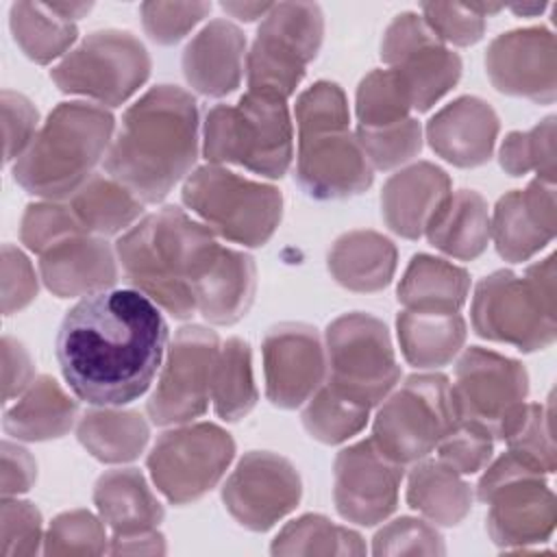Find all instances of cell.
I'll list each match as a JSON object with an SVG mask.
<instances>
[{
	"mask_svg": "<svg viewBox=\"0 0 557 557\" xmlns=\"http://www.w3.org/2000/svg\"><path fill=\"white\" fill-rule=\"evenodd\" d=\"M168 346V324L137 289H107L74 305L57 335V359L72 392L98 407H120L152 383Z\"/></svg>",
	"mask_w": 557,
	"mask_h": 557,
	"instance_id": "6da1fadb",
	"label": "cell"
},
{
	"mask_svg": "<svg viewBox=\"0 0 557 557\" xmlns=\"http://www.w3.org/2000/svg\"><path fill=\"white\" fill-rule=\"evenodd\" d=\"M257 292V265L250 255L220 248L215 261L194 287L196 311L213 324L242 320Z\"/></svg>",
	"mask_w": 557,
	"mask_h": 557,
	"instance_id": "4316f807",
	"label": "cell"
},
{
	"mask_svg": "<svg viewBox=\"0 0 557 557\" xmlns=\"http://www.w3.org/2000/svg\"><path fill=\"white\" fill-rule=\"evenodd\" d=\"M220 348L215 331L198 324L176 331L165 350L157 387L146 405L154 424H185L207 411Z\"/></svg>",
	"mask_w": 557,
	"mask_h": 557,
	"instance_id": "9a60e30c",
	"label": "cell"
},
{
	"mask_svg": "<svg viewBox=\"0 0 557 557\" xmlns=\"http://www.w3.org/2000/svg\"><path fill=\"white\" fill-rule=\"evenodd\" d=\"M233 457L235 442L222 426L185 422L154 442L146 463L157 490L170 503L187 505L218 485Z\"/></svg>",
	"mask_w": 557,
	"mask_h": 557,
	"instance_id": "4fadbf2b",
	"label": "cell"
},
{
	"mask_svg": "<svg viewBox=\"0 0 557 557\" xmlns=\"http://www.w3.org/2000/svg\"><path fill=\"white\" fill-rule=\"evenodd\" d=\"M44 540L41 513L28 500L4 496L2 522H0V555L22 557L35 555Z\"/></svg>",
	"mask_w": 557,
	"mask_h": 557,
	"instance_id": "f907efd6",
	"label": "cell"
},
{
	"mask_svg": "<svg viewBox=\"0 0 557 557\" xmlns=\"http://www.w3.org/2000/svg\"><path fill=\"white\" fill-rule=\"evenodd\" d=\"M244 33L226 20H211L185 48V81L200 94L222 98L235 91L244 74Z\"/></svg>",
	"mask_w": 557,
	"mask_h": 557,
	"instance_id": "484cf974",
	"label": "cell"
},
{
	"mask_svg": "<svg viewBox=\"0 0 557 557\" xmlns=\"http://www.w3.org/2000/svg\"><path fill=\"white\" fill-rule=\"evenodd\" d=\"M470 292V274L440 257L416 255L400 283L398 302L405 309L459 311Z\"/></svg>",
	"mask_w": 557,
	"mask_h": 557,
	"instance_id": "e575fe53",
	"label": "cell"
},
{
	"mask_svg": "<svg viewBox=\"0 0 557 557\" xmlns=\"http://www.w3.org/2000/svg\"><path fill=\"white\" fill-rule=\"evenodd\" d=\"M141 22L150 39L170 46L183 39L209 11V2H144Z\"/></svg>",
	"mask_w": 557,
	"mask_h": 557,
	"instance_id": "816d5d0a",
	"label": "cell"
},
{
	"mask_svg": "<svg viewBox=\"0 0 557 557\" xmlns=\"http://www.w3.org/2000/svg\"><path fill=\"white\" fill-rule=\"evenodd\" d=\"M407 503L426 520L455 527L472 509V490L457 470L440 459H420L409 472Z\"/></svg>",
	"mask_w": 557,
	"mask_h": 557,
	"instance_id": "d6a6232c",
	"label": "cell"
},
{
	"mask_svg": "<svg viewBox=\"0 0 557 557\" xmlns=\"http://www.w3.org/2000/svg\"><path fill=\"white\" fill-rule=\"evenodd\" d=\"M37 296V276L26 255L11 244L2 246V311L11 315Z\"/></svg>",
	"mask_w": 557,
	"mask_h": 557,
	"instance_id": "11a10c76",
	"label": "cell"
},
{
	"mask_svg": "<svg viewBox=\"0 0 557 557\" xmlns=\"http://www.w3.org/2000/svg\"><path fill=\"white\" fill-rule=\"evenodd\" d=\"M183 202L213 233L248 248L263 246L283 215V194L274 185L213 163L196 168L185 178Z\"/></svg>",
	"mask_w": 557,
	"mask_h": 557,
	"instance_id": "52a82bcc",
	"label": "cell"
},
{
	"mask_svg": "<svg viewBox=\"0 0 557 557\" xmlns=\"http://www.w3.org/2000/svg\"><path fill=\"white\" fill-rule=\"evenodd\" d=\"M211 400L215 413L226 422L242 420L257 405L259 392L252 379L248 342L231 337L220 348L211 381Z\"/></svg>",
	"mask_w": 557,
	"mask_h": 557,
	"instance_id": "74e56055",
	"label": "cell"
},
{
	"mask_svg": "<svg viewBox=\"0 0 557 557\" xmlns=\"http://www.w3.org/2000/svg\"><path fill=\"white\" fill-rule=\"evenodd\" d=\"M403 468L385 457L372 437L339 450L333 470L337 513L361 527L383 522L398 505Z\"/></svg>",
	"mask_w": 557,
	"mask_h": 557,
	"instance_id": "ac0fdd59",
	"label": "cell"
},
{
	"mask_svg": "<svg viewBox=\"0 0 557 557\" xmlns=\"http://www.w3.org/2000/svg\"><path fill=\"white\" fill-rule=\"evenodd\" d=\"M424 235L448 257L472 261L490 242V211L474 189L450 191L431 218Z\"/></svg>",
	"mask_w": 557,
	"mask_h": 557,
	"instance_id": "f1b7e54d",
	"label": "cell"
},
{
	"mask_svg": "<svg viewBox=\"0 0 557 557\" xmlns=\"http://www.w3.org/2000/svg\"><path fill=\"white\" fill-rule=\"evenodd\" d=\"M39 272L46 287L59 298L107 292L117 281L111 246L89 233L72 235L48 248L39 259Z\"/></svg>",
	"mask_w": 557,
	"mask_h": 557,
	"instance_id": "cb8c5ba5",
	"label": "cell"
},
{
	"mask_svg": "<svg viewBox=\"0 0 557 557\" xmlns=\"http://www.w3.org/2000/svg\"><path fill=\"white\" fill-rule=\"evenodd\" d=\"M411 111L409 96L398 78L389 70H372L357 87V117L359 126L381 128L407 120Z\"/></svg>",
	"mask_w": 557,
	"mask_h": 557,
	"instance_id": "7bdbcfd3",
	"label": "cell"
},
{
	"mask_svg": "<svg viewBox=\"0 0 557 557\" xmlns=\"http://www.w3.org/2000/svg\"><path fill=\"white\" fill-rule=\"evenodd\" d=\"M2 128H4V161L20 159L37 135V109L15 91L4 89L0 96Z\"/></svg>",
	"mask_w": 557,
	"mask_h": 557,
	"instance_id": "db71d44e",
	"label": "cell"
},
{
	"mask_svg": "<svg viewBox=\"0 0 557 557\" xmlns=\"http://www.w3.org/2000/svg\"><path fill=\"white\" fill-rule=\"evenodd\" d=\"M448 194V174L429 161H418L385 181L381 191L383 220L396 235L418 239Z\"/></svg>",
	"mask_w": 557,
	"mask_h": 557,
	"instance_id": "d4e9b609",
	"label": "cell"
},
{
	"mask_svg": "<svg viewBox=\"0 0 557 557\" xmlns=\"http://www.w3.org/2000/svg\"><path fill=\"white\" fill-rule=\"evenodd\" d=\"M450 394L459 420L505 440L527 403L529 374L520 361L472 346L457 361Z\"/></svg>",
	"mask_w": 557,
	"mask_h": 557,
	"instance_id": "5bb4252c",
	"label": "cell"
},
{
	"mask_svg": "<svg viewBox=\"0 0 557 557\" xmlns=\"http://www.w3.org/2000/svg\"><path fill=\"white\" fill-rule=\"evenodd\" d=\"M50 9L72 22V20H78L81 15H85L91 9V2H52Z\"/></svg>",
	"mask_w": 557,
	"mask_h": 557,
	"instance_id": "94428289",
	"label": "cell"
},
{
	"mask_svg": "<svg viewBox=\"0 0 557 557\" xmlns=\"http://www.w3.org/2000/svg\"><path fill=\"white\" fill-rule=\"evenodd\" d=\"M370 416V407L346 398L322 383L302 411V424L322 444H342L357 435Z\"/></svg>",
	"mask_w": 557,
	"mask_h": 557,
	"instance_id": "ab89813d",
	"label": "cell"
},
{
	"mask_svg": "<svg viewBox=\"0 0 557 557\" xmlns=\"http://www.w3.org/2000/svg\"><path fill=\"white\" fill-rule=\"evenodd\" d=\"M115 128L104 107L87 102L57 104L30 146L13 165L15 183L44 200L70 198L109 152Z\"/></svg>",
	"mask_w": 557,
	"mask_h": 557,
	"instance_id": "277c9868",
	"label": "cell"
},
{
	"mask_svg": "<svg viewBox=\"0 0 557 557\" xmlns=\"http://www.w3.org/2000/svg\"><path fill=\"white\" fill-rule=\"evenodd\" d=\"M544 2H540V4H516V7H511V11L513 13H518V15H537V13H542L544 11Z\"/></svg>",
	"mask_w": 557,
	"mask_h": 557,
	"instance_id": "6125c7cd",
	"label": "cell"
},
{
	"mask_svg": "<svg viewBox=\"0 0 557 557\" xmlns=\"http://www.w3.org/2000/svg\"><path fill=\"white\" fill-rule=\"evenodd\" d=\"M302 496L300 474L289 459L268 453H246L222 487L226 511L250 531H268L296 509Z\"/></svg>",
	"mask_w": 557,
	"mask_h": 557,
	"instance_id": "e0dca14e",
	"label": "cell"
},
{
	"mask_svg": "<svg viewBox=\"0 0 557 557\" xmlns=\"http://www.w3.org/2000/svg\"><path fill=\"white\" fill-rule=\"evenodd\" d=\"M202 152L209 163H235L268 178H281L294 157V126L287 100L248 89L237 104L207 111Z\"/></svg>",
	"mask_w": 557,
	"mask_h": 557,
	"instance_id": "8992f818",
	"label": "cell"
},
{
	"mask_svg": "<svg viewBox=\"0 0 557 557\" xmlns=\"http://www.w3.org/2000/svg\"><path fill=\"white\" fill-rule=\"evenodd\" d=\"M70 209L89 235L126 231L144 211V202L111 176L91 174L72 196Z\"/></svg>",
	"mask_w": 557,
	"mask_h": 557,
	"instance_id": "d590c367",
	"label": "cell"
},
{
	"mask_svg": "<svg viewBox=\"0 0 557 557\" xmlns=\"http://www.w3.org/2000/svg\"><path fill=\"white\" fill-rule=\"evenodd\" d=\"M329 272L350 292H379L396 272L398 250L392 239L376 231H350L335 239L329 250Z\"/></svg>",
	"mask_w": 557,
	"mask_h": 557,
	"instance_id": "83f0119b",
	"label": "cell"
},
{
	"mask_svg": "<svg viewBox=\"0 0 557 557\" xmlns=\"http://www.w3.org/2000/svg\"><path fill=\"white\" fill-rule=\"evenodd\" d=\"M374 178L363 148L350 128L298 137L296 181L315 200H344L363 194Z\"/></svg>",
	"mask_w": 557,
	"mask_h": 557,
	"instance_id": "44dd1931",
	"label": "cell"
},
{
	"mask_svg": "<svg viewBox=\"0 0 557 557\" xmlns=\"http://www.w3.org/2000/svg\"><path fill=\"white\" fill-rule=\"evenodd\" d=\"M470 318L476 335L485 339L522 352L548 348L557 337L555 255L529 265L522 276L496 270L479 281Z\"/></svg>",
	"mask_w": 557,
	"mask_h": 557,
	"instance_id": "5b68a950",
	"label": "cell"
},
{
	"mask_svg": "<svg viewBox=\"0 0 557 557\" xmlns=\"http://www.w3.org/2000/svg\"><path fill=\"white\" fill-rule=\"evenodd\" d=\"M492 85L509 96L550 104L557 96V44L544 26L498 35L485 52Z\"/></svg>",
	"mask_w": 557,
	"mask_h": 557,
	"instance_id": "ffe728a7",
	"label": "cell"
},
{
	"mask_svg": "<svg viewBox=\"0 0 557 557\" xmlns=\"http://www.w3.org/2000/svg\"><path fill=\"white\" fill-rule=\"evenodd\" d=\"M33 361L26 348L13 339L2 337V383H4V400L22 394L33 383Z\"/></svg>",
	"mask_w": 557,
	"mask_h": 557,
	"instance_id": "6f0895ef",
	"label": "cell"
},
{
	"mask_svg": "<svg viewBox=\"0 0 557 557\" xmlns=\"http://www.w3.org/2000/svg\"><path fill=\"white\" fill-rule=\"evenodd\" d=\"M326 385L346 398L374 407L396 387L400 366L387 326L361 311L335 318L326 329Z\"/></svg>",
	"mask_w": 557,
	"mask_h": 557,
	"instance_id": "30bf717a",
	"label": "cell"
},
{
	"mask_svg": "<svg viewBox=\"0 0 557 557\" xmlns=\"http://www.w3.org/2000/svg\"><path fill=\"white\" fill-rule=\"evenodd\" d=\"M76 437L98 461L124 463L144 453L150 429L139 411L100 407L83 413L76 426Z\"/></svg>",
	"mask_w": 557,
	"mask_h": 557,
	"instance_id": "836d02e7",
	"label": "cell"
},
{
	"mask_svg": "<svg viewBox=\"0 0 557 557\" xmlns=\"http://www.w3.org/2000/svg\"><path fill=\"white\" fill-rule=\"evenodd\" d=\"M398 344L416 368L450 363L466 342V320L459 311L405 309L396 318Z\"/></svg>",
	"mask_w": 557,
	"mask_h": 557,
	"instance_id": "f546056e",
	"label": "cell"
},
{
	"mask_svg": "<svg viewBox=\"0 0 557 557\" xmlns=\"http://www.w3.org/2000/svg\"><path fill=\"white\" fill-rule=\"evenodd\" d=\"M13 39L39 65L61 57L76 41V24L61 17L46 2H15L9 13Z\"/></svg>",
	"mask_w": 557,
	"mask_h": 557,
	"instance_id": "8d00e7d4",
	"label": "cell"
},
{
	"mask_svg": "<svg viewBox=\"0 0 557 557\" xmlns=\"http://www.w3.org/2000/svg\"><path fill=\"white\" fill-rule=\"evenodd\" d=\"M498 128V115L485 100L461 96L429 120L426 139L444 161L457 168H476L490 161Z\"/></svg>",
	"mask_w": 557,
	"mask_h": 557,
	"instance_id": "603a6c76",
	"label": "cell"
},
{
	"mask_svg": "<svg viewBox=\"0 0 557 557\" xmlns=\"http://www.w3.org/2000/svg\"><path fill=\"white\" fill-rule=\"evenodd\" d=\"M422 20L442 44L472 46L485 33V17L463 2H422Z\"/></svg>",
	"mask_w": 557,
	"mask_h": 557,
	"instance_id": "f5cc1de1",
	"label": "cell"
},
{
	"mask_svg": "<svg viewBox=\"0 0 557 557\" xmlns=\"http://www.w3.org/2000/svg\"><path fill=\"white\" fill-rule=\"evenodd\" d=\"M78 233H85V231L78 224L70 205L54 202V200L28 205L20 224L22 244H26L28 250L39 255H44L54 244Z\"/></svg>",
	"mask_w": 557,
	"mask_h": 557,
	"instance_id": "7dc6e473",
	"label": "cell"
},
{
	"mask_svg": "<svg viewBox=\"0 0 557 557\" xmlns=\"http://www.w3.org/2000/svg\"><path fill=\"white\" fill-rule=\"evenodd\" d=\"M509 453L542 474H553L557 468L553 442V403H524L513 426L505 435Z\"/></svg>",
	"mask_w": 557,
	"mask_h": 557,
	"instance_id": "b9f144b4",
	"label": "cell"
},
{
	"mask_svg": "<svg viewBox=\"0 0 557 557\" xmlns=\"http://www.w3.org/2000/svg\"><path fill=\"white\" fill-rule=\"evenodd\" d=\"M215 233L178 207H163L115 244L126 281L174 318L196 311L194 287L220 252Z\"/></svg>",
	"mask_w": 557,
	"mask_h": 557,
	"instance_id": "3957f363",
	"label": "cell"
},
{
	"mask_svg": "<svg viewBox=\"0 0 557 557\" xmlns=\"http://www.w3.org/2000/svg\"><path fill=\"white\" fill-rule=\"evenodd\" d=\"M94 503L100 518L113 533H139L157 529L163 520V505L135 468L109 470L94 487Z\"/></svg>",
	"mask_w": 557,
	"mask_h": 557,
	"instance_id": "1f68e13d",
	"label": "cell"
},
{
	"mask_svg": "<svg viewBox=\"0 0 557 557\" xmlns=\"http://www.w3.org/2000/svg\"><path fill=\"white\" fill-rule=\"evenodd\" d=\"M450 383L444 374H411L383 398L372 426V442L392 461L407 466L424 459L455 426Z\"/></svg>",
	"mask_w": 557,
	"mask_h": 557,
	"instance_id": "9c48e42d",
	"label": "cell"
},
{
	"mask_svg": "<svg viewBox=\"0 0 557 557\" xmlns=\"http://www.w3.org/2000/svg\"><path fill=\"white\" fill-rule=\"evenodd\" d=\"M198 159V104L176 85L148 89L122 117L104 170L141 202H161Z\"/></svg>",
	"mask_w": 557,
	"mask_h": 557,
	"instance_id": "7a4b0ae2",
	"label": "cell"
},
{
	"mask_svg": "<svg viewBox=\"0 0 557 557\" xmlns=\"http://www.w3.org/2000/svg\"><path fill=\"white\" fill-rule=\"evenodd\" d=\"M270 550L272 555H363L366 544L357 531L307 513L287 522Z\"/></svg>",
	"mask_w": 557,
	"mask_h": 557,
	"instance_id": "f35d334b",
	"label": "cell"
},
{
	"mask_svg": "<svg viewBox=\"0 0 557 557\" xmlns=\"http://www.w3.org/2000/svg\"><path fill=\"white\" fill-rule=\"evenodd\" d=\"M150 76L146 46L126 30L87 35L50 72L63 94H78L102 104L126 102Z\"/></svg>",
	"mask_w": 557,
	"mask_h": 557,
	"instance_id": "7c38bea8",
	"label": "cell"
},
{
	"mask_svg": "<svg viewBox=\"0 0 557 557\" xmlns=\"http://www.w3.org/2000/svg\"><path fill=\"white\" fill-rule=\"evenodd\" d=\"M37 479V463L33 455L11 442L2 444V494L17 496L33 487Z\"/></svg>",
	"mask_w": 557,
	"mask_h": 557,
	"instance_id": "9f6ffc18",
	"label": "cell"
},
{
	"mask_svg": "<svg viewBox=\"0 0 557 557\" xmlns=\"http://www.w3.org/2000/svg\"><path fill=\"white\" fill-rule=\"evenodd\" d=\"M381 59L398 74L411 109L426 111L461 76V59L416 13L396 15L383 33Z\"/></svg>",
	"mask_w": 557,
	"mask_h": 557,
	"instance_id": "2e32d148",
	"label": "cell"
},
{
	"mask_svg": "<svg viewBox=\"0 0 557 557\" xmlns=\"http://www.w3.org/2000/svg\"><path fill=\"white\" fill-rule=\"evenodd\" d=\"M78 405L52 376H37L22 398L4 411L2 426L24 442L63 437L76 422Z\"/></svg>",
	"mask_w": 557,
	"mask_h": 557,
	"instance_id": "4dcf8cb0",
	"label": "cell"
},
{
	"mask_svg": "<svg viewBox=\"0 0 557 557\" xmlns=\"http://www.w3.org/2000/svg\"><path fill=\"white\" fill-rule=\"evenodd\" d=\"M107 550L104 524L87 509L59 513L44 537L46 555H102Z\"/></svg>",
	"mask_w": 557,
	"mask_h": 557,
	"instance_id": "f6af8a7d",
	"label": "cell"
},
{
	"mask_svg": "<svg viewBox=\"0 0 557 557\" xmlns=\"http://www.w3.org/2000/svg\"><path fill=\"white\" fill-rule=\"evenodd\" d=\"M222 9L226 13H231L233 17L252 22V20L265 15L272 9V4H268V2H222Z\"/></svg>",
	"mask_w": 557,
	"mask_h": 557,
	"instance_id": "91938a15",
	"label": "cell"
},
{
	"mask_svg": "<svg viewBox=\"0 0 557 557\" xmlns=\"http://www.w3.org/2000/svg\"><path fill=\"white\" fill-rule=\"evenodd\" d=\"M374 555H444L446 546L435 527L418 518H396L372 537Z\"/></svg>",
	"mask_w": 557,
	"mask_h": 557,
	"instance_id": "c3c4849f",
	"label": "cell"
},
{
	"mask_svg": "<svg viewBox=\"0 0 557 557\" xmlns=\"http://www.w3.org/2000/svg\"><path fill=\"white\" fill-rule=\"evenodd\" d=\"M500 168L511 176H524L531 170L544 183H555V115L544 117L531 131H513L505 137Z\"/></svg>",
	"mask_w": 557,
	"mask_h": 557,
	"instance_id": "60d3db41",
	"label": "cell"
},
{
	"mask_svg": "<svg viewBox=\"0 0 557 557\" xmlns=\"http://www.w3.org/2000/svg\"><path fill=\"white\" fill-rule=\"evenodd\" d=\"M494 450V437L479 424L457 420L455 426L440 440V461L459 474H472L487 466Z\"/></svg>",
	"mask_w": 557,
	"mask_h": 557,
	"instance_id": "681fc988",
	"label": "cell"
},
{
	"mask_svg": "<svg viewBox=\"0 0 557 557\" xmlns=\"http://www.w3.org/2000/svg\"><path fill=\"white\" fill-rule=\"evenodd\" d=\"M557 202L555 187L540 178L527 189H513L498 198L490 220V237L505 261L522 263L555 239Z\"/></svg>",
	"mask_w": 557,
	"mask_h": 557,
	"instance_id": "7402d4cb",
	"label": "cell"
},
{
	"mask_svg": "<svg viewBox=\"0 0 557 557\" xmlns=\"http://www.w3.org/2000/svg\"><path fill=\"white\" fill-rule=\"evenodd\" d=\"M296 128L300 135H311L320 131L348 128L350 113L344 89L337 83L318 81L309 89H305L294 107Z\"/></svg>",
	"mask_w": 557,
	"mask_h": 557,
	"instance_id": "bcb514c9",
	"label": "cell"
},
{
	"mask_svg": "<svg viewBox=\"0 0 557 557\" xmlns=\"http://www.w3.org/2000/svg\"><path fill=\"white\" fill-rule=\"evenodd\" d=\"M324 35L322 9L313 2H281L263 15L246 57L248 89L289 98L315 59Z\"/></svg>",
	"mask_w": 557,
	"mask_h": 557,
	"instance_id": "8fae6325",
	"label": "cell"
},
{
	"mask_svg": "<svg viewBox=\"0 0 557 557\" xmlns=\"http://www.w3.org/2000/svg\"><path fill=\"white\" fill-rule=\"evenodd\" d=\"M355 137L376 170H392L413 159L422 148V128L413 117L381 128L357 126Z\"/></svg>",
	"mask_w": 557,
	"mask_h": 557,
	"instance_id": "ee69618b",
	"label": "cell"
},
{
	"mask_svg": "<svg viewBox=\"0 0 557 557\" xmlns=\"http://www.w3.org/2000/svg\"><path fill=\"white\" fill-rule=\"evenodd\" d=\"M265 396L281 409L307 403L326 379V350L315 329L285 322L268 331L261 344Z\"/></svg>",
	"mask_w": 557,
	"mask_h": 557,
	"instance_id": "d6986e66",
	"label": "cell"
},
{
	"mask_svg": "<svg viewBox=\"0 0 557 557\" xmlns=\"http://www.w3.org/2000/svg\"><path fill=\"white\" fill-rule=\"evenodd\" d=\"M476 496L487 503V533L505 550L546 542L557 522V500L544 474L513 453L500 455L481 476Z\"/></svg>",
	"mask_w": 557,
	"mask_h": 557,
	"instance_id": "ba28073f",
	"label": "cell"
},
{
	"mask_svg": "<svg viewBox=\"0 0 557 557\" xmlns=\"http://www.w3.org/2000/svg\"><path fill=\"white\" fill-rule=\"evenodd\" d=\"M109 553L111 555H163L165 540L154 529L139 531V533H113Z\"/></svg>",
	"mask_w": 557,
	"mask_h": 557,
	"instance_id": "680465c9",
	"label": "cell"
}]
</instances>
